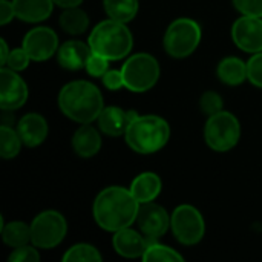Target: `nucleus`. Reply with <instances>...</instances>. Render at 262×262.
Instances as JSON below:
<instances>
[{"instance_id": "obj_10", "label": "nucleus", "mask_w": 262, "mask_h": 262, "mask_svg": "<svg viewBox=\"0 0 262 262\" xmlns=\"http://www.w3.org/2000/svg\"><path fill=\"white\" fill-rule=\"evenodd\" d=\"M137 224L140 227V232L147 238L149 243H152L166 235L170 227V216L163 206L155 204L154 201L144 203L140 206Z\"/></svg>"}, {"instance_id": "obj_21", "label": "nucleus", "mask_w": 262, "mask_h": 262, "mask_svg": "<svg viewBox=\"0 0 262 262\" xmlns=\"http://www.w3.org/2000/svg\"><path fill=\"white\" fill-rule=\"evenodd\" d=\"M218 78L227 86H238L247 80V63L238 57H226L216 68Z\"/></svg>"}, {"instance_id": "obj_15", "label": "nucleus", "mask_w": 262, "mask_h": 262, "mask_svg": "<svg viewBox=\"0 0 262 262\" xmlns=\"http://www.w3.org/2000/svg\"><path fill=\"white\" fill-rule=\"evenodd\" d=\"M112 246L120 256L134 259V258H143L149 246V241L143 233H138L134 229L126 227L115 232L112 238Z\"/></svg>"}, {"instance_id": "obj_29", "label": "nucleus", "mask_w": 262, "mask_h": 262, "mask_svg": "<svg viewBox=\"0 0 262 262\" xmlns=\"http://www.w3.org/2000/svg\"><path fill=\"white\" fill-rule=\"evenodd\" d=\"M84 69L88 71V74L91 77H103L107 71H109V60L97 52H91Z\"/></svg>"}, {"instance_id": "obj_12", "label": "nucleus", "mask_w": 262, "mask_h": 262, "mask_svg": "<svg viewBox=\"0 0 262 262\" xmlns=\"http://www.w3.org/2000/svg\"><path fill=\"white\" fill-rule=\"evenodd\" d=\"M28 84L12 69L3 66L0 71V107L2 111H15L28 100Z\"/></svg>"}, {"instance_id": "obj_26", "label": "nucleus", "mask_w": 262, "mask_h": 262, "mask_svg": "<svg viewBox=\"0 0 262 262\" xmlns=\"http://www.w3.org/2000/svg\"><path fill=\"white\" fill-rule=\"evenodd\" d=\"M143 261H166V262H173V261H183L184 256L180 255L177 250H173L172 247H167L164 244H160L158 241H152L149 243L143 258Z\"/></svg>"}, {"instance_id": "obj_35", "label": "nucleus", "mask_w": 262, "mask_h": 262, "mask_svg": "<svg viewBox=\"0 0 262 262\" xmlns=\"http://www.w3.org/2000/svg\"><path fill=\"white\" fill-rule=\"evenodd\" d=\"M15 17L14 5L8 0H0V25H8Z\"/></svg>"}, {"instance_id": "obj_3", "label": "nucleus", "mask_w": 262, "mask_h": 262, "mask_svg": "<svg viewBox=\"0 0 262 262\" xmlns=\"http://www.w3.org/2000/svg\"><path fill=\"white\" fill-rule=\"evenodd\" d=\"M88 43L94 52L106 57L109 61H117L130 54L134 37L126 23L107 18L91 31Z\"/></svg>"}, {"instance_id": "obj_7", "label": "nucleus", "mask_w": 262, "mask_h": 262, "mask_svg": "<svg viewBox=\"0 0 262 262\" xmlns=\"http://www.w3.org/2000/svg\"><path fill=\"white\" fill-rule=\"evenodd\" d=\"M239 137L241 126L233 114L220 111L207 118L204 126V140L212 150L227 152L238 144Z\"/></svg>"}, {"instance_id": "obj_9", "label": "nucleus", "mask_w": 262, "mask_h": 262, "mask_svg": "<svg viewBox=\"0 0 262 262\" xmlns=\"http://www.w3.org/2000/svg\"><path fill=\"white\" fill-rule=\"evenodd\" d=\"M170 229L183 246H195L204 238L206 226L200 210L189 204L178 206L170 216Z\"/></svg>"}, {"instance_id": "obj_4", "label": "nucleus", "mask_w": 262, "mask_h": 262, "mask_svg": "<svg viewBox=\"0 0 262 262\" xmlns=\"http://www.w3.org/2000/svg\"><path fill=\"white\" fill-rule=\"evenodd\" d=\"M170 137L169 123L158 115H138L130 121L124 134L127 146L141 155L161 150Z\"/></svg>"}, {"instance_id": "obj_14", "label": "nucleus", "mask_w": 262, "mask_h": 262, "mask_svg": "<svg viewBox=\"0 0 262 262\" xmlns=\"http://www.w3.org/2000/svg\"><path fill=\"white\" fill-rule=\"evenodd\" d=\"M138 114L135 111H123L117 106H107L98 115V129L109 137H121L126 134L127 126L135 120Z\"/></svg>"}, {"instance_id": "obj_31", "label": "nucleus", "mask_w": 262, "mask_h": 262, "mask_svg": "<svg viewBox=\"0 0 262 262\" xmlns=\"http://www.w3.org/2000/svg\"><path fill=\"white\" fill-rule=\"evenodd\" d=\"M9 262H38L40 261V255L37 252V247L32 246H21L12 250V253L8 256Z\"/></svg>"}, {"instance_id": "obj_22", "label": "nucleus", "mask_w": 262, "mask_h": 262, "mask_svg": "<svg viewBox=\"0 0 262 262\" xmlns=\"http://www.w3.org/2000/svg\"><path fill=\"white\" fill-rule=\"evenodd\" d=\"M0 223H2L0 227L2 239L8 247L17 249L31 243V226L21 221H11L8 224H3V218H0Z\"/></svg>"}, {"instance_id": "obj_23", "label": "nucleus", "mask_w": 262, "mask_h": 262, "mask_svg": "<svg viewBox=\"0 0 262 262\" xmlns=\"http://www.w3.org/2000/svg\"><path fill=\"white\" fill-rule=\"evenodd\" d=\"M109 18L129 23L138 14V0H103Z\"/></svg>"}, {"instance_id": "obj_6", "label": "nucleus", "mask_w": 262, "mask_h": 262, "mask_svg": "<svg viewBox=\"0 0 262 262\" xmlns=\"http://www.w3.org/2000/svg\"><path fill=\"white\" fill-rule=\"evenodd\" d=\"M201 26L187 17L173 20L164 34V49L173 58H186L195 52L201 41Z\"/></svg>"}, {"instance_id": "obj_8", "label": "nucleus", "mask_w": 262, "mask_h": 262, "mask_svg": "<svg viewBox=\"0 0 262 262\" xmlns=\"http://www.w3.org/2000/svg\"><path fill=\"white\" fill-rule=\"evenodd\" d=\"M68 233V223L57 210H45L31 223V244L37 249L57 247Z\"/></svg>"}, {"instance_id": "obj_20", "label": "nucleus", "mask_w": 262, "mask_h": 262, "mask_svg": "<svg viewBox=\"0 0 262 262\" xmlns=\"http://www.w3.org/2000/svg\"><path fill=\"white\" fill-rule=\"evenodd\" d=\"M161 189H163L161 178L154 172L140 173L138 177H135V180L130 183L129 187V190L132 192V195L140 204L152 203L161 193Z\"/></svg>"}, {"instance_id": "obj_33", "label": "nucleus", "mask_w": 262, "mask_h": 262, "mask_svg": "<svg viewBox=\"0 0 262 262\" xmlns=\"http://www.w3.org/2000/svg\"><path fill=\"white\" fill-rule=\"evenodd\" d=\"M233 5L243 15L262 17V0H233Z\"/></svg>"}, {"instance_id": "obj_5", "label": "nucleus", "mask_w": 262, "mask_h": 262, "mask_svg": "<svg viewBox=\"0 0 262 262\" xmlns=\"http://www.w3.org/2000/svg\"><path fill=\"white\" fill-rule=\"evenodd\" d=\"M124 88L135 94H143L150 91L160 80V63L158 60L147 54L138 52L130 55L121 68Z\"/></svg>"}, {"instance_id": "obj_30", "label": "nucleus", "mask_w": 262, "mask_h": 262, "mask_svg": "<svg viewBox=\"0 0 262 262\" xmlns=\"http://www.w3.org/2000/svg\"><path fill=\"white\" fill-rule=\"evenodd\" d=\"M247 80L262 89V52H256L247 61Z\"/></svg>"}, {"instance_id": "obj_13", "label": "nucleus", "mask_w": 262, "mask_h": 262, "mask_svg": "<svg viewBox=\"0 0 262 262\" xmlns=\"http://www.w3.org/2000/svg\"><path fill=\"white\" fill-rule=\"evenodd\" d=\"M232 38L244 52H262V17H239L232 26Z\"/></svg>"}, {"instance_id": "obj_11", "label": "nucleus", "mask_w": 262, "mask_h": 262, "mask_svg": "<svg viewBox=\"0 0 262 262\" xmlns=\"http://www.w3.org/2000/svg\"><path fill=\"white\" fill-rule=\"evenodd\" d=\"M21 48L28 52L32 61H45L58 51V37L54 29L48 26H37L25 37Z\"/></svg>"}, {"instance_id": "obj_16", "label": "nucleus", "mask_w": 262, "mask_h": 262, "mask_svg": "<svg viewBox=\"0 0 262 262\" xmlns=\"http://www.w3.org/2000/svg\"><path fill=\"white\" fill-rule=\"evenodd\" d=\"M48 123L40 114H26L20 118L17 124V132L23 141L25 146L28 147H37L40 146L46 137H48Z\"/></svg>"}, {"instance_id": "obj_24", "label": "nucleus", "mask_w": 262, "mask_h": 262, "mask_svg": "<svg viewBox=\"0 0 262 262\" xmlns=\"http://www.w3.org/2000/svg\"><path fill=\"white\" fill-rule=\"evenodd\" d=\"M61 29L68 34H72V35H78V34H83L88 26H89V17L86 14V11L80 9L78 6L75 8H66L64 12L60 15V20H58Z\"/></svg>"}, {"instance_id": "obj_34", "label": "nucleus", "mask_w": 262, "mask_h": 262, "mask_svg": "<svg viewBox=\"0 0 262 262\" xmlns=\"http://www.w3.org/2000/svg\"><path fill=\"white\" fill-rule=\"evenodd\" d=\"M103 84L109 89V91H118L121 88H124V80H123V74H121V69L120 71H115V69H111L107 71L103 77Z\"/></svg>"}, {"instance_id": "obj_1", "label": "nucleus", "mask_w": 262, "mask_h": 262, "mask_svg": "<svg viewBox=\"0 0 262 262\" xmlns=\"http://www.w3.org/2000/svg\"><path fill=\"white\" fill-rule=\"evenodd\" d=\"M140 203L129 189L111 186L103 189L92 206V215L98 227L106 232H118L130 227L138 216Z\"/></svg>"}, {"instance_id": "obj_37", "label": "nucleus", "mask_w": 262, "mask_h": 262, "mask_svg": "<svg viewBox=\"0 0 262 262\" xmlns=\"http://www.w3.org/2000/svg\"><path fill=\"white\" fill-rule=\"evenodd\" d=\"M0 48H2V54H0V63H2V66H5L6 64V61H8V57H9V49H8V45H6V40L5 38H2L0 40Z\"/></svg>"}, {"instance_id": "obj_19", "label": "nucleus", "mask_w": 262, "mask_h": 262, "mask_svg": "<svg viewBox=\"0 0 262 262\" xmlns=\"http://www.w3.org/2000/svg\"><path fill=\"white\" fill-rule=\"evenodd\" d=\"M72 149L81 158H91L101 149V135L91 124H81L72 135Z\"/></svg>"}, {"instance_id": "obj_36", "label": "nucleus", "mask_w": 262, "mask_h": 262, "mask_svg": "<svg viewBox=\"0 0 262 262\" xmlns=\"http://www.w3.org/2000/svg\"><path fill=\"white\" fill-rule=\"evenodd\" d=\"M54 3L63 9L66 8H75V6H80L83 3V0H54Z\"/></svg>"}, {"instance_id": "obj_25", "label": "nucleus", "mask_w": 262, "mask_h": 262, "mask_svg": "<svg viewBox=\"0 0 262 262\" xmlns=\"http://www.w3.org/2000/svg\"><path fill=\"white\" fill-rule=\"evenodd\" d=\"M21 138L17 130H14L8 124H2L0 127V157L3 160L15 158L21 149Z\"/></svg>"}, {"instance_id": "obj_27", "label": "nucleus", "mask_w": 262, "mask_h": 262, "mask_svg": "<svg viewBox=\"0 0 262 262\" xmlns=\"http://www.w3.org/2000/svg\"><path fill=\"white\" fill-rule=\"evenodd\" d=\"M64 262H77V261H101L103 256L100 252L91 246V244H75L72 246L64 256L61 258Z\"/></svg>"}, {"instance_id": "obj_18", "label": "nucleus", "mask_w": 262, "mask_h": 262, "mask_svg": "<svg viewBox=\"0 0 262 262\" xmlns=\"http://www.w3.org/2000/svg\"><path fill=\"white\" fill-rule=\"evenodd\" d=\"M15 17L21 21L38 23L46 20L54 9V0H12Z\"/></svg>"}, {"instance_id": "obj_17", "label": "nucleus", "mask_w": 262, "mask_h": 262, "mask_svg": "<svg viewBox=\"0 0 262 262\" xmlns=\"http://www.w3.org/2000/svg\"><path fill=\"white\" fill-rule=\"evenodd\" d=\"M91 52L92 49L89 43H84L81 40H69L58 48L57 58L61 68L68 71H78L86 66Z\"/></svg>"}, {"instance_id": "obj_2", "label": "nucleus", "mask_w": 262, "mask_h": 262, "mask_svg": "<svg viewBox=\"0 0 262 262\" xmlns=\"http://www.w3.org/2000/svg\"><path fill=\"white\" fill-rule=\"evenodd\" d=\"M58 107L69 120L80 124H91L104 109L103 95L91 81H71L58 94Z\"/></svg>"}, {"instance_id": "obj_28", "label": "nucleus", "mask_w": 262, "mask_h": 262, "mask_svg": "<svg viewBox=\"0 0 262 262\" xmlns=\"http://www.w3.org/2000/svg\"><path fill=\"white\" fill-rule=\"evenodd\" d=\"M223 97L218 94V92H213V91H207L201 95V100H200V106H201V111L206 114V115H213V114H218L220 111H223Z\"/></svg>"}, {"instance_id": "obj_32", "label": "nucleus", "mask_w": 262, "mask_h": 262, "mask_svg": "<svg viewBox=\"0 0 262 262\" xmlns=\"http://www.w3.org/2000/svg\"><path fill=\"white\" fill-rule=\"evenodd\" d=\"M31 61V57L28 55V52L23 49V48H17V49H12L9 52V57H8V61H6V68L18 72V71H23L28 68Z\"/></svg>"}]
</instances>
